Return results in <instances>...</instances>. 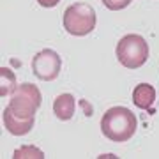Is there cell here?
I'll use <instances>...</instances> for the list:
<instances>
[{
    "mask_svg": "<svg viewBox=\"0 0 159 159\" xmlns=\"http://www.w3.org/2000/svg\"><path fill=\"white\" fill-rule=\"evenodd\" d=\"M138 120L129 108L113 106L101 119V131L110 142H127L136 133Z\"/></svg>",
    "mask_w": 159,
    "mask_h": 159,
    "instance_id": "cell-1",
    "label": "cell"
},
{
    "mask_svg": "<svg viewBox=\"0 0 159 159\" xmlns=\"http://www.w3.org/2000/svg\"><path fill=\"white\" fill-rule=\"evenodd\" d=\"M96 11L94 7L83 2L73 4L64 11V29L71 35H87L96 29Z\"/></svg>",
    "mask_w": 159,
    "mask_h": 159,
    "instance_id": "cell-2",
    "label": "cell"
},
{
    "mask_svg": "<svg viewBox=\"0 0 159 159\" xmlns=\"http://www.w3.org/2000/svg\"><path fill=\"white\" fill-rule=\"evenodd\" d=\"M117 58L127 69L142 67L148 58V44L145 37L138 34L124 35L117 43Z\"/></svg>",
    "mask_w": 159,
    "mask_h": 159,
    "instance_id": "cell-3",
    "label": "cell"
},
{
    "mask_svg": "<svg viewBox=\"0 0 159 159\" xmlns=\"http://www.w3.org/2000/svg\"><path fill=\"white\" fill-rule=\"evenodd\" d=\"M41 101L43 97L37 87L32 83H21L11 94V101L7 108L20 119H34L35 111L41 106Z\"/></svg>",
    "mask_w": 159,
    "mask_h": 159,
    "instance_id": "cell-4",
    "label": "cell"
},
{
    "mask_svg": "<svg viewBox=\"0 0 159 159\" xmlns=\"http://www.w3.org/2000/svg\"><path fill=\"white\" fill-rule=\"evenodd\" d=\"M62 67V60L57 51L53 50H41L32 58V71L43 81H53L58 78Z\"/></svg>",
    "mask_w": 159,
    "mask_h": 159,
    "instance_id": "cell-5",
    "label": "cell"
},
{
    "mask_svg": "<svg viewBox=\"0 0 159 159\" xmlns=\"http://www.w3.org/2000/svg\"><path fill=\"white\" fill-rule=\"evenodd\" d=\"M2 119H4L6 129L9 131L11 134H14V136H23V134L30 133L32 127H34V119H20V117H16L9 108L4 110Z\"/></svg>",
    "mask_w": 159,
    "mask_h": 159,
    "instance_id": "cell-6",
    "label": "cell"
},
{
    "mask_svg": "<svg viewBox=\"0 0 159 159\" xmlns=\"http://www.w3.org/2000/svg\"><path fill=\"white\" fill-rule=\"evenodd\" d=\"M156 101V89L148 83H140V85L133 90V102L136 104L138 108L147 110L150 113H154L152 104Z\"/></svg>",
    "mask_w": 159,
    "mask_h": 159,
    "instance_id": "cell-7",
    "label": "cell"
},
{
    "mask_svg": "<svg viewBox=\"0 0 159 159\" xmlns=\"http://www.w3.org/2000/svg\"><path fill=\"white\" fill-rule=\"evenodd\" d=\"M74 108H76V101L71 94H60L53 102V113L60 120H69L73 119Z\"/></svg>",
    "mask_w": 159,
    "mask_h": 159,
    "instance_id": "cell-8",
    "label": "cell"
},
{
    "mask_svg": "<svg viewBox=\"0 0 159 159\" xmlns=\"http://www.w3.org/2000/svg\"><path fill=\"white\" fill-rule=\"evenodd\" d=\"M0 81H2V90H0V96L2 97L14 92V89H16V78H14L11 69H7V67L0 69Z\"/></svg>",
    "mask_w": 159,
    "mask_h": 159,
    "instance_id": "cell-9",
    "label": "cell"
},
{
    "mask_svg": "<svg viewBox=\"0 0 159 159\" xmlns=\"http://www.w3.org/2000/svg\"><path fill=\"white\" fill-rule=\"evenodd\" d=\"M23 157H35V159H43L44 154L41 152L39 148L35 147H23L20 150L14 152V159H23Z\"/></svg>",
    "mask_w": 159,
    "mask_h": 159,
    "instance_id": "cell-10",
    "label": "cell"
},
{
    "mask_svg": "<svg viewBox=\"0 0 159 159\" xmlns=\"http://www.w3.org/2000/svg\"><path fill=\"white\" fill-rule=\"evenodd\" d=\"M102 4L108 7L110 11H120L131 4V0H102Z\"/></svg>",
    "mask_w": 159,
    "mask_h": 159,
    "instance_id": "cell-11",
    "label": "cell"
},
{
    "mask_svg": "<svg viewBox=\"0 0 159 159\" xmlns=\"http://www.w3.org/2000/svg\"><path fill=\"white\" fill-rule=\"evenodd\" d=\"M37 2H39V6H43V7H55L60 0H37Z\"/></svg>",
    "mask_w": 159,
    "mask_h": 159,
    "instance_id": "cell-12",
    "label": "cell"
}]
</instances>
